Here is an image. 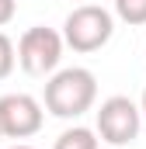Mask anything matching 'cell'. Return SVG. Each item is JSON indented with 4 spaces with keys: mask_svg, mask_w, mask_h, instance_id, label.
<instances>
[{
    "mask_svg": "<svg viewBox=\"0 0 146 149\" xmlns=\"http://www.w3.org/2000/svg\"><path fill=\"white\" fill-rule=\"evenodd\" d=\"M98 101V80L84 66H70L49 76L45 83V111L56 118H80Z\"/></svg>",
    "mask_w": 146,
    "mask_h": 149,
    "instance_id": "6da1fadb",
    "label": "cell"
},
{
    "mask_svg": "<svg viewBox=\"0 0 146 149\" xmlns=\"http://www.w3.org/2000/svg\"><path fill=\"white\" fill-rule=\"evenodd\" d=\"M111 31H115V17H111V10L98 7V3L77 7L63 24V38L73 52H98L101 45L111 42Z\"/></svg>",
    "mask_w": 146,
    "mask_h": 149,
    "instance_id": "7a4b0ae2",
    "label": "cell"
},
{
    "mask_svg": "<svg viewBox=\"0 0 146 149\" xmlns=\"http://www.w3.org/2000/svg\"><path fill=\"white\" fill-rule=\"evenodd\" d=\"M139 125H143V108H136V101L115 94L108 101H101L98 108V135L108 146H129L139 139Z\"/></svg>",
    "mask_w": 146,
    "mask_h": 149,
    "instance_id": "3957f363",
    "label": "cell"
},
{
    "mask_svg": "<svg viewBox=\"0 0 146 149\" xmlns=\"http://www.w3.org/2000/svg\"><path fill=\"white\" fill-rule=\"evenodd\" d=\"M63 45H66V38L59 35V31H52V28H28L21 42H18V63H21V70L32 76H45V73H56V66H59V59H63Z\"/></svg>",
    "mask_w": 146,
    "mask_h": 149,
    "instance_id": "277c9868",
    "label": "cell"
},
{
    "mask_svg": "<svg viewBox=\"0 0 146 149\" xmlns=\"http://www.w3.org/2000/svg\"><path fill=\"white\" fill-rule=\"evenodd\" d=\"M42 104L32 94H4L0 97V132L7 139H28L42 128Z\"/></svg>",
    "mask_w": 146,
    "mask_h": 149,
    "instance_id": "5b68a950",
    "label": "cell"
},
{
    "mask_svg": "<svg viewBox=\"0 0 146 149\" xmlns=\"http://www.w3.org/2000/svg\"><path fill=\"white\" fill-rule=\"evenodd\" d=\"M52 149H98V132H91V128H84V125H73V128H66V132L56 139Z\"/></svg>",
    "mask_w": 146,
    "mask_h": 149,
    "instance_id": "8992f818",
    "label": "cell"
},
{
    "mask_svg": "<svg viewBox=\"0 0 146 149\" xmlns=\"http://www.w3.org/2000/svg\"><path fill=\"white\" fill-rule=\"evenodd\" d=\"M115 14L125 24H146V0H115Z\"/></svg>",
    "mask_w": 146,
    "mask_h": 149,
    "instance_id": "52a82bcc",
    "label": "cell"
},
{
    "mask_svg": "<svg viewBox=\"0 0 146 149\" xmlns=\"http://www.w3.org/2000/svg\"><path fill=\"white\" fill-rule=\"evenodd\" d=\"M14 63H18V52H14V42L0 31V80L14 73Z\"/></svg>",
    "mask_w": 146,
    "mask_h": 149,
    "instance_id": "ba28073f",
    "label": "cell"
},
{
    "mask_svg": "<svg viewBox=\"0 0 146 149\" xmlns=\"http://www.w3.org/2000/svg\"><path fill=\"white\" fill-rule=\"evenodd\" d=\"M18 10V0H0V24H7Z\"/></svg>",
    "mask_w": 146,
    "mask_h": 149,
    "instance_id": "9c48e42d",
    "label": "cell"
},
{
    "mask_svg": "<svg viewBox=\"0 0 146 149\" xmlns=\"http://www.w3.org/2000/svg\"><path fill=\"white\" fill-rule=\"evenodd\" d=\"M139 108H143V114H146V90H143V104H139Z\"/></svg>",
    "mask_w": 146,
    "mask_h": 149,
    "instance_id": "30bf717a",
    "label": "cell"
},
{
    "mask_svg": "<svg viewBox=\"0 0 146 149\" xmlns=\"http://www.w3.org/2000/svg\"><path fill=\"white\" fill-rule=\"evenodd\" d=\"M11 149H32V146H11Z\"/></svg>",
    "mask_w": 146,
    "mask_h": 149,
    "instance_id": "8fae6325",
    "label": "cell"
},
{
    "mask_svg": "<svg viewBox=\"0 0 146 149\" xmlns=\"http://www.w3.org/2000/svg\"><path fill=\"white\" fill-rule=\"evenodd\" d=\"M0 139H4V132H0Z\"/></svg>",
    "mask_w": 146,
    "mask_h": 149,
    "instance_id": "7c38bea8",
    "label": "cell"
}]
</instances>
